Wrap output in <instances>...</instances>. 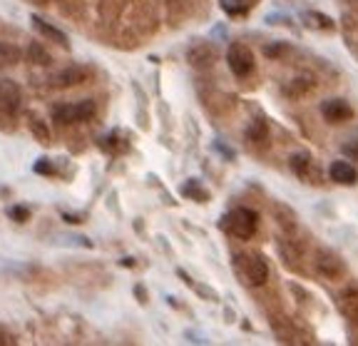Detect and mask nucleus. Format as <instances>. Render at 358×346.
Listing matches in <instances>:
<instances>
[{
    "label": "nucleus",
    "mask_w": 358,
    "mask_h": 346,
    "mask_svg": "<svg viewBox=\"0 0 358 346\" xmlns=\"http://www.w3.org/2000/svg\"><path fill=\"white\" fill-rule=\"evenodd\" d=\"M257 227H259V214L254 209H246V207H239V209H234V212H229L224 217V229L229 235L239 237V240H252Z\"/></svg>",
    "instance_id": "obj_1"
},
{
    "label": "nucleus",
    "mask_w": 358,
    "mask_h": 346,
    "mask_svg": "<svg viewBox=\"0 0 358 346\" xmlns=\"http://www.w3.org/2000/svg\"><path fill=\"white\" fill-rule=\"evenodd\" d=\"M17 60H20V50H17L15 45L3 43V40H0V67L15 65Z\"/></svg>",
    "instance_id": "obj_12"
},
{
    "label": "nucleus",
    "mask_w": 358,
    "mask_h": 346,
    "mask_svg": "<svg viewBox=\"0 0 358 346\" xmlns=\"http://www.w3.org/2000/svg\"><path fill=\"white\" fill-rule=\"evenodd\" d=\"M246 137H249L252 142H264V140H266V123L257 118L252 123V127L246 130Z\"/></svg>",
    "instance_id": "obj_17"
},
{
    "label": "nucleus",
    "mask_w": 358,
    "mask_h": 346,
    "mask_svg": "<svg viewBox=\"0 0 358 346\" xmlns=\"http://www.w3.org/2000/svg\"><path fill=\"white\" fill-rule=\"evenodd\" d=\"M234 267L241 274V279L252 286H262L268 279V267L262 257H252V254H239L234 257Z\"/></svg>",
    "instance_id": "obj_3"
},
{
    "label": "nucleus",
    "mask_w": 358,
    "mask_h": 346,
    "mask_svg": "<svg viewBox=\"0 0 358 346\" xmlns=\"http://www.w3.org/2000/svg\"><path fill=\"white\" fill-rule=\"evenodd\" d=\"M22 105V92L13 80H0V112L15 115Z\"/></svg>",
    "instance_id": "obj_6"
},
{
    "label": "nucleus",
    "mask_w": 358,
    "mask_h": 346,
    "mask_svg": "<svg viewBox=\"0 0 358 346\" xmlns=\"http://www.w3.org/2000/svg\"><path fill=\"white\" fill-rule=\"evenodd\" d=\"M30 130H33V134L38 137L40 142H43V145H48V142H50V132H48V127H45L38 118H30Z\"/></svg>",
    "instance_id": "obj_18"
},
{
    "label": "nucleus",
    "mask_w": 358,
    "mask_h": 346,
    "mask_svg": "<svg viewBox=\"0 0 358 346\" xmlns=\"http://www.w3.org/2000/svg\"><path fill=\"white\" fill-rule=\"evenodd\" d=\"M321 115H324V120H329V123H346V120L353 118V110L351 105H348L346 100H326L324 105H321Z\"/></svg>",
    "instance_id": "obj_7"
},
{
    "label": "nucleus",
    "mask_w": 358,
    "mask_h": 346,
    "mask_svg": "<svg viewBox=\"0 0 358 346\" xmlns=\"http://www.w3.org/2000/svg\"><path fill=\"white\" fill-rule=\"evenodd\" d=\"M343 152H353V155H356V152H358V140L348 142V145H346V147H343Z\"/></svg>",
    "instance_id": "obj_22"
},
{
    "label": "nucleus",
    "mask_w": 358,
    "mask_h": 346,
    "mask_svg": "<svg viewBox=\"0 0 358 346\" xmlns=\"http://www.w3.org/2000/svg\"><path fill=\"white\" fill-rule=\"evenodd\" d=\"M291 169L299 174V177L306 179L308 177V169H311V155L308 152H296V155H291Z\"/></svg>",
    "instance_id": "obj_11"
},
{
    "label": "nucleus",
    "mask_w": 358,
    "mask_h": 346,
    "mask_svg": "<svg viewBox=\"0 0 358 346\" xmlns=\"http://www.w3.org/2000/svg\"><path fill=\"white\" fill-rule=\"evenodd\" d=\"M313 88V83L308 78H294L291 80V85L286 88V95H303V92H308V90Z\"/></svg>",
    "instance_id": "obj_16"
},
{
    "label": "nucleus",
    "mask_w": 358,
    "mask_h": 346,
    "mask_svg": "<svg viewBox=\"0 0 358 346\" xmlns=\"http://www.w3.org/2000/svg\"><path fill=\"white\" fill-rule=\"evenodd\" d=\"M182 192H185V197H192L194 202H207L209 200V192L201 187L196 179H189V182L182 187Z\"/></svg>",
    "instance_id": "obj_14"
},
{
    "label": "nucleus",
    "mask_w": 358,
    "mask_h": 346,
    "mask_svg": "<svg viewBox=\"0 0 358 346\" xmlns=\"http://www.w3.org/2000/svg\"><path fill=\"white\" fill-rule=\"evenodd\" d=\"M28 53H30V57H33V62H40V65H48V62H50V55H48V53H45L38 43L30 45Z\"/></svg>",
    "instance_id": "obj_19"
},
{
    "label": "nucleus",
    "mask_w": 358,
    "mask_h": 346,
    "mask_svg": "<svg viewBox=\"0 0 358 346\" xmlns=\"http://www.w3.org/2000/svg\"><path fill=\"white\" fill-rule=\"evenodd\" d=\"M303 20H306L308 28H321V30H331V28H334L331 18L321 15V13H306V15H303Z\"/></svg>",
    "instance_id": "obj_15"
},
{
    "label": "nucleus",
    "mask_w": 358,
    "mask_h": 346,
    "mask_svg": "<svg viewBox=\"0 0 358 346\" xmlns=\"http://www.w3.org/2000/svg\"><path fill=\"white\" fill-rule=\"evenodd\" d=\"M35 172H43V174H52V167L45 160H40V162H35Z\"/></svg>",
    "instance_id": "obj_21"
},
{
    "label": "nucleus",
    "mask_w": 358,
    "mask_h": 346,
    "mask_svg": "<svg viewBox=\"0 0 358 346\" xmlns=\"http://www.w3.org/2000/svg\"><path fill=\"white\" fill-rule=\"evenodd\" d=\"M33 28H35V33L38 35H43L45 40H52V43H57L60 48H70V40H67V35L62 33V30H57L55 25H50L48 20H43V18H38V15H33Z\"/></svg>",
    "instance_id": "obj_8"
},
{
    "label": "nucleus",
    "mask_w": 358,
    "mask_h": 346,
    "mask_svg": "<svg viewBox=\"0 0 358 346\" xmlns=\"http://www.w3.org/2000/svg\"><path fill=\"white\" fill-rule=\"evenodd\" d=\"M257 0H222V11L229 15H246Z\"/></svg>",
    "instance_id": "obj_10"
},
{
    "label": "nucleus",
    "mask_w": 358,
    "mask_h": 346,
    "mask_svg": "<svg viewBox=\"0 0 358 346\" xmlns=\"http://www.w3.org/2000/svg\"><path fill=\"white\" fill-rule=\"evenodd\" d=\"M85 73L78 70V67H70V70H62L60 75H55V85L60 88H67V85H75V83H83Z\"/></svg>",
    "instance_id": "obj_13"
},
{
    "label": "nucleus",
    "mask_w": 358,
    "mask_h": 346,
    "mask_svg": "<svg viewBox=\"0 0 358 346\" xmlns=\"http://www.w3.org/2000/svg\"><path fill=\"white\" fill-rule=\"evenodd\" d=\"M187 60H189V65H194L196 70H207V67H212L214 62H217V48H214L212 43H207V40H199V43H194L189 48Z\"/></svg>",
    "instance_id": "obj_5"
},
{
    "label": "nucleus",
    "mask_w": 358,
    "mask_h": 346,
    "mask_svg": "<svg viewBox=\"0 0 358 346\" xmlns=\"http://www.w3.org/2000/svg\"><path fill=\"white\" fill-rule=\"evenodd\" d=\"M329 174H331V179L338 184H353L358 179V172L348 162H343V160H336V162L331 165Z\"/></svg>",
    "instance_id": "obj_9"
},
{
    "label": "nucleus",
    "mask_w": 358,
    "mask_h": 346,
    "mask_svg": "<svg viewBox=\"0 0 358 346\" xmlns=\"http://www.w3.org/2000/svg\"><path fill=\"white\" fill-rule=\"evenodd\" d=\"M227 62L236 78H249L254 73V53L244 43H231L227 50Z\"/></svg>",
    "instance_id": "obj_4"
},
{
    "label": "nucleus",
    "mask_w": 358,
    "mask_h": 346,
    "mask_svg": "<svg viewBox=\"0 0 358 346\" xmlns=\"http://www.w3.org/2000/svg\"><path fill=\"white\" fill-rule=\"evenodd\" d=\"M8 214H10L15 222H28V219H30L28 207H10V209H8Z\"/></svg>",
    "instance_id": "obj_20"
},
{
    "label": "nucleus",
    "mask_w": 358,
    "mask_h": 346,
    "mask_svg": "<svg viewBox=\"0 0 358 346\" xmlns=\"http://www.w3.org/2000/svg\"><path fill=\"white\" fill-rule=\"evenodd\" d=\"M95 102L83 100V102H65V105L52 107V120L60 125H75V123H87L95 115Z\"/></svg>",
    "instance_id": "obj_2"
}]
</instances>
